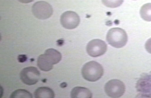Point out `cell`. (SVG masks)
<instances>
[{"label":"cell","mask_w":151,"mask_h":98,"mask_svg":"<svg viewBox=\"0 0 151 98\" xmlns=\"http://www.w3.org/2000/svg\"></svg>","instance_id":"cell-17"},{"label":"cell","mask_w":151,"mask_h":98,"mask_svg":"<svg viewBox=\"0 0 151 98\" xmlns=\"http://www.w3.org/2000/svg\"><path fill=\"white\" fill-rule=\"evenodd\" d=\"M142 18L147 22L151 21V3H147L142 6L140 11Z\"/></svg>","instance_id":"cell-12"},{"label":"cell","mask_w":151,"mask_h":98,"mask_svg":"<svg viewBox=\"0 0 151 98\" xmlns=\"http://www.w3.org/2000/svg\"><path fill=\"white\" fill-rule=\"evenodd\" d=\"M11 98H33L32 94L25 90L19 89L15 91L10 96Z\"/></svg>","instance_id":"cell-13"},{"label":"cell","mask_w":151,"mask_h":98,"mask_svg":"<svg viewBox=\"0 0 151 98\" xmlns=\"http://www.w3.org/2000/svg\"><path fill=\"white\" fill-rule=\"evenodd\" d=\"M37 65L41 70L48 72L52 69L54 64L50 58L44 53L38 58Z\"/></svg>","instance_id":"cell-8"},{"label":"cell","mask_w":151,"mask_h":98,"mask_svg":"<svg viewBox=\"0 0 151 98\" xmlns=\"http://www.w3.org/2000/svg\"><path fill=\"white\" fill-rule=\"evenodd\" d=\"M102 3L106 7L116 8L122 4L124 0H102Z\"/></svg>","instance_id":"cell-14"},{"label":"cell","mask_w":151,"mask_h":98,"mask_svg":"<svg viewBox=\"0 0 151 98\" xmlns=\"http://www.w3.org/2000/svg\"><path fill=\"white\" fill-rule=\"evenodd\" d=\"M145 49L147 51L151 54V38L146 41L145 45Z\"/></svg>","instance_id":"cell-15"},{"label":"cell","mask_w":151,"mask_h":98,"mask_svg":"<svg viewBox=\"0 0 151 98\" xmlns=\"http://www.w3.org/2000/svg\"><path fill=\"white\" fill-rule=\"evenodd\" d=\"M125 87L124 84L121 80L113 79L106 83L105 86V91L109 97L119 98L124 94Z\"/></svg>","instance_id":"cell-3"},{"label":"cell","mask_w":151,"mask_h":98,"mask_svg":"<svg viewBox=\"0 0 151 98\" xmlns=\"http://www.w3.org/2000/svg\"><path fill=\"white\" fill-rule=\"evenodd\" d=\"M35 97L36 98H53L55 92L52 89L47 87H40L35 91Z\"/></svg>","instance_id":"cell-10"},{"label":"cell","mask_w":151,"mask_h":98,"mask_svg":"<svg viewBox=\"0 0 151 98\" xmlns=\"http://www.w3.org/2000/svg\"><path fill=\"white\" fill-rule=\"evenodd\" d=\"M60 21L63 27L67 29H73L79 25L80 19L75 12L67 11L62 14Z\"/></svg>","instance_id":"cell-7"},{"label":"cell","mask_w":151,"mask_h":98,"mask_svg":"<svg viewBox=\"0 0 151 98\" xmlns=\"http://www.w3.org/2000/svg\"><path fill=\"white\" fill-rule=\"evenodd\" d=\"M107 45L105 41L99 39L91 40L88 43L86 47L87 53L93 57H97L106 53Z\"/></svg>","instance_id":"cell-6"},{"label":"cell","mask_w":151,"mask_h":98,"mask_svg":"<svg viewBox=\"0 0 151 98\" xmlns=\"http://www.w3.org/2000/svg\"><path fill=\"white\" fill-rule=\"evenodd\" d=\"M40 71L34 67H28L23 69L20 73V79L24 84L28 85L36 84L40 80Z\"/></svg>","instance_id":"cell-5"},{"label":"cell","mask_w":151,"mask_h":98,"mask_svg":"<svg viewBox=\"0 0 151 98\" xmlns=\"http://www.w3.org/2000/svg\"><path fill=\"white\" fill-rule=\"evenodd\" d=\"M81 73L85 80L90 82H95L99 80L103 76V67L99 63L95 61L88 62L82 68Z\"/></svg>","instance_id":"cell-1"},{"label":"cell","mask_w":151,"mask_h":98,"mask_svg":"<svg viewBox=\"0 0 151 98\" xmlns=\"http://www.w3.org/2000/svg\"><path fill=\"white\" fill-rule=\"evenodd\" d=\"M18 1L22 3L27 4L33 2L34 0H18Z\"/></svg>","instance_id":"cell-16"},{"label":"cell","mask_w":151,"mask_h":98,"mask_svg":"<svg viewBox=\"0 0 151 98\" xmlns=\"http://www.w3.org/2000/svg\"><path fill=\"white\" fill-rule=\"evenodd\" d=\"M32 10L36 18L42 20L50 18L53 12L52 6L44 1H39L34 4Z\"/></svg>","instance_id":"cell-4"},{"label":"cell","mask_w":151,"mask_h":98,"mask_svg":"<svg viewBox=\"0 0 151 98\" xmlns=\"http://www.w3.org/2000/svg\"><path fill=\"white\" fill-rule=\"evenodd\" d=\"M44 53L51 59L54 65L58 64L61 61L62 58L61 53L56 50L53 49H47Z\"/></svg>","instance_id":"cell-11"},{"label":"cell","mask_w":151,"mask_h":98,"mask_svg":"<svg viewBox=\"0 0 151 98\" xmlns=\"http://www.w3.org/2000/svg\"><path fill=\"white\" fill-rule=\"evenodd\" d=\"M106 40L111 46L116 48H121L127 43L128 36L125 31L121 28H112L108 32Z\"/></svg>","instance_id":"cell-2"},{"label":"cell","mask_w":151,"mask_h":98,"mask_svg":"<svg viewBox=\"0 0 151 98\" xmlns=\"http://www.w3.org/2000/svg\"><path fill=\"white\" fill-rule=\"evenodd\" d=\"M72 98H91L92 94L89 89L82 87H76L73 89L71 92Z\"/></svg>","instance_id":"cell-9"}]
</instances>
